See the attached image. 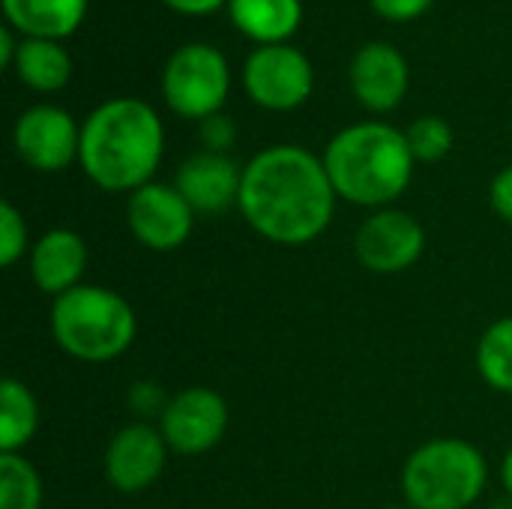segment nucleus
I'll return each instance as SVG.
<instances>
[{
    "instance_id": "9d476101",
    "label": "nucleus",
    "mask_w": 512,
    "mask_h": 509,
    "mask_svg": "<svg viewBox=\"0 0 512 509\" xmlns=\"http://www.w3.org/2000/svg\"><path fill=\"white\" fill-rule=\"evenodd\" d=\"M426 249L423 225L405 210H375L354 237V252L360 264L372 273L393 276L420 261Z\"/></svg>"
},
{
    "instance_id": "a211bd4d",
    "label": "nucleus",
    "mask_w": 512,
    "mask_h": 509,
    "mask_svg": "<svg viewBox=\"0 0 512 509\" xmlns=\"http://www.w3.org/2000/svg\"><path fill=\"white\" fill-rule=\"evenodd\" d=\"M12 72L36 93H57L72 78V57L57 39H21Z\"/></svg>"
},
{
    "instance_id": "dca6fc26",
    "label": "nucleus",
    "mask_w": 512,
    "mask_h": 509,
    "mask_svg": "<svg viewBox=\"0 0 512 509\" xmlns=\"http://www.w3.org/2000/svg\"><path fill=\"white\" fill-rule=\"evenodd\" d=\"M12 30L24 39H63L72 36L90 0H0Z\"/></svg>"
},
{
    "instance_id": "c85d7f7f",
    "label": "nucleus",
    "mask_w": 512,
    "mask_h": 509,
    "mask_svg": "<svg viewBox=\"0 0 512 509\" xmlns=\"http://www.w3.org/2000/svg\"><path fill=\"white\" fill-rule=\"evenodd\" d=\"M15 54H18V42H15V36L9 33V27H3V30H0V66H3V69H12Z\"/></svg>"
},
{
    "instance_id": "bb28decb",
    "label": "nucleus",
    "mask_w": 512,
    "mask_h": 509,
    "mask_svg": "<svg viewBox=\"0 0 512 509\" xmlns=\"http://www.w3.org/2000/svg\"><path fill=\"white\" fill-rule=\"evenodd\" d=\"M132 405H135L141 414L150 411V414H159V417H162L168 399L162 396V390H159L156 384H135V390H132Z\"/></svg>"
},
{
    "instance_id": "5701e85b",
    "label": "nucleus",
    "mask_w": 512,
    "mask_h": 509,
    "mask_svg": "<svg viewBox=\"0 0 512 509\" xmlns=\"http://www.w3.org/2000/svg\"><path fill=\"white\" fill-rule=\"evenodd\" d=\"M27 225H24V216L9 204L3 201L0 204V264L3 267H12L24 252H27Z\"/></svg>"
},
{
    "instance_id": "1a4fd4ad",
    "label": "nucleus",
    "mask_w": 512,
    "mask_h": 509,
    "mask_svg": "<svg viewBox=\"0 0 512 509\" xmlns=\"http://www.w3.org/2000/svg\"><path fill=\"white\" fill-rule=\"evenodd\" d=\"M12 147L18 159L33 171L54 174L78 159L81 126L69 111L57 105H33L15 120Z\"/></svg>"
},
{
    "instance_id": "a878e982",
    "label": "nucleus",
    "mask_w": 512,
    "mask_h": 509,
    "mask_svg": "<svg viewBox=\"0 0 512 509\" xmlns=\"http://www.w3.org/2000/svg\"><path fill=\"white\" fill-rule=\"evenodd\" d=\"M489 201L495 207V213L510 222L512 225V165L501 168L492 180V189H489Z\"/></svg>"
},
{
    "instance_id": "39448f33",
    "label": "nucleus",
    "mask_w": 512,
    "mask_h": 509,
    "mask_svg": "<svg viewBox=\"0 0 512 509\" xmlns=\"http://www.w3.org/2000/svg\"><path fill=\"white\" fill-rule=\"evenodd\" d=\"M486 456L462 438L417 447L402 468V492L414 509H468L486 489Z\"/></svg>"
},
{
    "instance_id": "f257e3e1",
    "label": "nucleus",
    "mask_w": 512,
    "mask_h": 509,
    "mask_svg": "<svg viewBox=\"0 0 512 509\" xmlns=\"http://www.w3.org/2000/svg\"><path fill=\"white\" fill-rule=\"evenodd\" d=\"M336 198L321 156L297 144H276L243 165L237 207L264 240L306 246L327 231Z\"/></svg>"
},
{
    "instance_id": "7ed1b4c3",
    "label": "nucleus",
    "mask_w": 512,
    "mask_h": 509,
    "mask_svg": "<svg viewBox=\"0 0 512 509\" xmlns=\"http://www.w3.org/2000/svg\"><path fill=\"white\" fill-rule=\"evenodd\" d=\"M321 159L342 201L375 210H384L405 195L417 165L405 132L378 120L336 132Z\"/></svg>"
},
{
    "instance_id": "423d86ee",
    "label": "nucleus",
    "mask_w": 512,
    "mask_h": 509,
    "mask_svg": "<svg viewBox=\"0 0 512 509\" xmlns=\"http://www.w3.org/2000/svg\"><path fill=\"white\" fill-rule=\"evenodd\" d=\"M231 90V69L207 42L180 45L162 69V96L177 117L207 120L222 111Z\"/></svg>"
},
{
    "instance_id": "cd10ccee",
    "label": "nucleus",
    "mask_w": 512,
    "mask_h": 509,
    "mask_svg": "<svg viewBox=\"0 0 512 509\" xmlns=\"http://www.w3.org/2000/svg\"><path fill=\"white\" fill-rule=\"evenodd\" d=\"M162 3H168L171 9L183 15H210L219 6H228V0H162Z\"/></svg>"
},
{
    "instance_id": "2eb2a0df",
    "label": "nucleus",
    "mask_w": 512,
    "mask_h": 509,
    "mask_svg": "<svg viewBox=\"0 0 512 509\" xmlns=\"http://www.w3.org/2000/svg\"><path fill=\"white\" fill-rule=\"evenodd\" d=\"M87 267V246L75 231L54 228L30 249V276L42 294L60 297L81 285Z\"/></svg>"
},
{
    "instance_id": "4468645a",
    "label": "nucleus",
    "mask_w": 512,
    "mask_h": 509,
    "mask_svg": "<svg viewBox=\"0 0 512 509\" xmlns=\"http://www.w3.org/2000/svg\"><path fill=\"white\" fill-rule=\"evenodd\" d=\"M174 186L195 213H225L240 201L243 168L228 153L201 150L177 168Z\"/></svg>"
},
{
    "instance_id": "9b49d317",
    "label": "nucleus",
    "mask_w": 512,
    "mask_h": 509,
    "mask_svg": "<svg viewBox=\"0 0 512 509\" xmlns=\"http://www.w3.org/2000/svg\"><path fill=\"white\" fill-rule=\"evenodd\" d=\"M126 219L132 237L153 252H174L180 249L195 225V210L168 183H147L129 195Z\"/></svg>"
},
{
    "instance_id": "0eeeda50",
    "label": "nucleus",
    "mask_w": 512,
    "mask_h": 509,
    "mask_svg": "<svg viewBox=\"0 0 512 509\" xmlns=\"http://www.w3.org/2000/svg\"><path fill=\"white\" fill-rule=\"evenodd\" d=\"M243 87L267 111H294L312 96L315 72L309 57L288 42L258 45L243 63Z\"/></svg>"
},
{
    "instance_id": "412c9836",
    "label": "nucleus",
    "mask_w": 512,
    "mask_h": 509,
    "mask_svg": "<svg viewBox=\"0 0 512 509\" xmlns=\"http://www.w3.org/2000/svg\"><path fill=\"white\" fill-rule=\"evenodd\" d=\"M42 507V480L18 453H0V509Z\"/></svg>"
},
{
    "instance_id": "b1692460",
    "label": "nucleus",
    "mask_w": 512,
    "mask_h": 509,
    "mask_svg": "<svg viewBox=\"0 0 512 509\" xmlns=\"http://www.w3.org/2000/svg\"><path fill=\"white\" fill-rule=\"evenodd\" d=\"M237 138V126L228 114H213L207 120H201V141L210 153H228V147Z\"/></svg>"
},
{
    "instance_id": "f8f14e48",
    "label": "nucleus",
    "mask_w": 512,
    "mask_h": 509,
    "mask_svg": "<svg viewBox=\"0 0 512 509\" xmlns=\"http://www.w3.org/2000/svg\"><path fill=\"white\" fill-rule=\"evenodd\" d=\"M168 465V444L159 426L132 423L120 429L105 450V477L117 492L135 495L150 489Z\"/></svg>"
},
{
    "instance_id": "4be33fe9",
    "label": "nucleus",
    "mask_w": 512,
    "mask_h": 509,
    "mask_svg": "<svg viewBox=\"0 0 512 509\" xmlns=\"http://www.w3.org/2000/svg\"><path fill=\"white\" fill-rule=\"evenodd\" d=\"M405 138H408V147L417 162H441L453 150V126L435 114L417 117L408 126Z\"/></svg>"
},
{
    "instance_id": "f3484780",
    "label": "nucleus",
    "mask_w": 512,
    "mask_h": 509,
    "mask_svg": "<svg viewBox=\"0 0 512 509\" xmlns=\"http://www.w3.org/2000/svg\"><path fill=\"white\" fill-rule=\"evenodd\" d=\"M231 24L258 45L288 42L303 21L300 0H228Z\"/></svg>"
},
{
    "instance_id": "6ab92c4d",
    "label": "nucleus",
    "mask_w": 512,
    "mask_h": 509,
    "mask_svg": "<svg viewBox=\"0 0 512 509\" xmlns=\"http://www.w3.org/2000/svg\"><path fill=\"white\" fill-rule=\"evenodd\" d=\"M39 429V405L33 393L15 381L6 378L0 387V453H18L24 450Z\"/></svg>"
},
{
    "instance_id": "20e7f679",
    "label": "nucleus",
    "mask_w": 512,
    "mask_h": 509,
    "mask_svg": "<svg viewBox=\"0 0 512 509\" xmlns=\"http://www.w3.org/2000/svg\"><path fill=\"white\" fill-rule=\"evenodd\" d=\"M132 306L102 285H78L54 297L51 333L57 345L81 363H108L135 342Z\"/></svg>"
},
{
    "instance_id": "2f4dec72",
    "label": "nucleus",
    "mask_w": 512,
    "mask_h": 509,
    "mask_svg": "<svg viewBox=\"0 0 512 509\" xmlns=\"http://www.w3.org/2000/svg\"><path fill=\"white\" fill-rule=\"evenodd\" d=\"M384 509H414V507H384Z\"/></svg>"
},
{
    "instance_id": "393cba45",
    "label": "nucleus",
    "mask_w": 512,
    "mask_h": 509,
    "mask_svg": "<svg viewBox=\"0 0 512 509\" xmlns=\"http://www.w3.org/2000/svg\"><path fill=\"white\" fill-rule=\"evenodd\" d=\"M375 15H381L384 21H396V24H405V21H417L423 18L435 0H369Z\"/></svg>"
},
{
    "instance_id": "ddd939ff",
    "label": "nucleus",
    "mask_w": 512,
    "mask_h": 509,
    "mask_svg": "<svg viewBox=\"0 0 512 509\" xmlns=\"http://www.w3.org/2000/svg\"><path fill=\"white\" fill-rule=\"evenodd\" d=\"M351 90L357 102L375 114H387L402 105L408 84H411V69L405 54L390 45V42H366L348 69Z\"/></svg>"
},
{
    "instance_id": "6e6552de",
    "label": "nucleus",
    "mask_w": 512,
    "mask_h": 509,
    "mask_svg": "<svg viewBox=\"0 0 512 509\" xmlns=\"http://www.w3.org/2000/svg\"><path fill=\"white\" fill-rule=\"evenodd\" d=\"M228 429V405L210 387H186L168 399L159 432L168 450L180 456H201L213 450Z\"/></svg>"
},
{
    "instance_id": "7c9ffc66",
    "label": "nucleus",
    "mask_w": 512,
    "mask_h": 509,
    "mask_svg": "<svg viewBox=\"0 0 512 509\" xmlns=\"http://www.w3.org/2000/svg\"><path fill=\"white\" fill-rule=\"evenodd\" d=\"M489 509H512V498L510 501H498V504H492Z\"/></svg>"
},
{
    "instance_id": "c756f323",
    "label": "nucleus",
    "mask_w": 512,
    "mask_h": 509,
    "mask_svg": "<svg viewBox=\"0 0 512 509\" xmlns=\"http://www.w3.org/2000/svg\"><path fill=\"white\" fill-rule=\"evenodd\" d=\"M501 477H504V486H507V492H510V498H512V450L507 453V459H504Z\"/></svg>"
},
{
    "instance_id": "aec40b11",
    "label": "nucleus",
    "mask_w": 512,
    "mask_h": 509,
    "mask_svg": "<svg viewBox=\"0 0 512 509\" xmlns=\"http://www.w3.org/2000/svg\"><path fill=\"white\" fill-rule=\"evenodd\" d=\"M477 369L492 390L512 393V318L495 321L483 333L477 345Z\"/></svg>"
},
{
    "instance_id": "f03ea898",
    "label": "nucleus",
    "mask_w": 512,
    "mask_h": 509,
    "mask_svg": "<svg viewBox=\"0 0 512 509\" xmlns=\"http://www.w3.org/2000/svg\"><path fill=\"white\" fill-rule=\"evenodd\" d=\"M165 153V129L153 105L120 96L108 99L81 123L78 162L105 192H135L153 183Z\"/></svg>"
}]
</instances>
